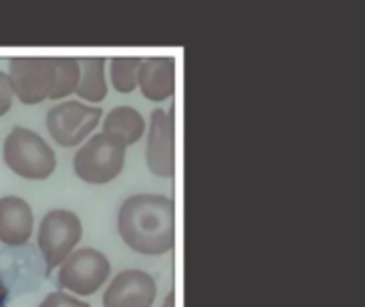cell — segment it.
Returning a JSON list of instances; mask_svg holds the SVG:
<instances>
[{
	"label": "cell",
	"instance_id": "cell-3",
	"mask_svg": "<svg viewBox=\"0 0 365 307\" xmlns=\"http://www.w3.org/2000/svg\"><path fill=\"white\" fill-rule=\"evenodd\" d=\"M124 160H126V145L120 139L101 132L90 137L77 150L73 158V167L77 177L83 179L86 184H107L122 173Z\"/></svg>",
	"mask_w": 365,
	"mask_h": 307
},
{
	"label": "cell",
	"instance_id": "cell-11",
	"mask_svg": "<svg viewBox=\"0 0 365 307\" xmlns=\"http://www.w3.org/2000/svg\"><path fill=\"white\" fill-rule=\"evenodd\" d=\"M139 90L148 100L160 103L173 96L175 90V60L145 58L139 66Z\"/></svg>",
	"mask_w": 365,
	"mask_h": 307
},
{
	"label": "cell",
	"instance_id": "cell-8",
	"mask_svg": "<svg viewBox=\"0 0 365 307\" xmlns=\"http://www.w3.org/2000/svg\"><path fill=\"white\" fill-rule=\"evenodd\" d=\"M148 169L158 177H173L175 173V124L173 113L154 109L150 115L148 143H145Z\"/></svg>",
	"mask_w": 365,
	"mask_h": 307
},
{
	"label": "cell",
	"instance_id": "cell-9",
	"mask_svg": "<svg viewBox=\"0 0 365 307\" xmlns=\"http://www.w3.org/2000/svg\"><path fill=\"white\" fill-rule=\"evenodd\" d=\"M156 299V282L141 269L118 274L103 295L105 307H152Z\"/></svg>",
	"mask_w": 365,
	"mask_h": 307
},
{
	"label": "cell",
	"instance_id": "cell-6",
	"mask_svg": "<svg viewBox=\"0 0 365 307\" xmlns=\"http://www.w3.org/2000/svg\"><path fill=\"white\" fill-rule=\"evenodd\" d=\"M111 274V265L107 256L94 248L73 250L66 261L60 265L58 286L71 291L75 295H94L107 282Z\"/></svg>",
	"mask_w": 365,
	"mask_h": 307
},
{
	"label": "cell",
	"instance_id": "cell-14",
	"mask_svg": "<svg viewBox=\"0 0 365 307\" xmlns=\"http://www.w3.org/2000/svg\"><path fill=\"white\" fill-rule=\"evenodd\" d=\"M56 62V85L51 92V100H60L77 92L79 77H81V66L77 58H53Z\"/></svg>",
	"mask_w": 365,
	"mask_h": 307
},
{
	"label": "cell",
	"instance_id": "cell-12",
	"mask_svg": "<svg viewBox=\"0 0 365 307\" xmlns=\"http://www.w3.org/2000/svg\"><path fill=\"white\" fill-rule=\"evenodd\" d=\"M103 132L120 139L126 147L128 145H135L143 132H145V120L143 115L130 107V105H120V107H113L105 120H103Z\"/></svg>",
	"mask_w": 365,
	"mask_h": 307
},
{
	"label": "cell",
	"instance_id": "cell-15",
	"mask_svg": "<svg viewBox=\"0 0 365 307\" xmlns=\"http://www.w3.org/2000/svg\"><path fill=\"white\" fill-rule=\"evenodd\" d=\"M141 58H113L111 60V83L118 92L128 94L139 88Z\"/></svg>",
	"mask_w": 365,
	"mask_h": 307
},
{
	"label": "cell",
	"instance_id": "cell-4",
	"mask_svg": "<svg viewBox=\"0 0 365 307\" xmlns=\"http://www.w3.org/2000/svg\"><path fill=\"white\" fill-rule=\"evenodd\" d=\"M103 111L96 105H86L81 100H66L58 103L49 109L45 124L49 137L62 147H75L83 143L86 137L98 126Z\"/></svg>",
	"mask_w": 365,
	"mask_h": 307
},
{
	"label": "cell",
	"instance_id": "cell-16",
	"mask_svg": "<svg viewBox=\"0 0 365 307\" xmlns=\"http://www.w3.org/2000/svg\"><path fill=\"white\" fill-rule=\"evenodd\" d=\"M38 307H90V306H88L86 301H79V299H75V297L66 295V293L56 291V293H49V295L45 297V301H43Z\"/></svg>",
	"mask_w": 365,
	"mask_h": 307
},
{
	"label": "cell",
	"instance_id": "cell-10",
	"mask_svg": "<svg viewBox=\"0 0 365 307\" xmlns=\"http://www.w3.org/2000/svg\"><path fill=\"white\" fill-rule=\"evenodd\" d=\"M34 214L21 197L0 199V241L6 246H24L32 237Z\"/></svg>",
	"mask_w": 365,
	"mask_h": 307
},
{
	"label": "cell",
	"instance_id": "cell-5",
	"mask_svg": "<svg viewBox=\"0 0 365 307\" xmlns=\"http://www.w3.org/2000/svg\"><path fill=\"white\" fill-rule=\"evenodd\" d=\"M81 239V222L68 209H51L38 227V248L45 259L47 274L60 267Z\"/></svg>",
	"mask_w": 365,
	"mask_h": 307
},
{
	"label": "cell",
	"instance_id": "cell-18",
	"mask_svg": "<svg viewBox=\"0 0 365 307\" xmlns=\"http://www.w3.org/2000/svg\"><path fill=\"white\" fill-rule=\"evenodd\" d=\"M6 297H9V291H6V286H4V282H2V278H0V306L6 301Z\"/></svg>",
	"mask_w": 365,
	"mask_h": 307
},
{
	"label": "cell",
	"instance_id": "cell-13",
	"mask_svg": "<svg viewBox=\"0 0 365 307\" xmlns=\"http://www.w3.org/2000/svg\"><path fill=\"white\" fill-rule=\"evenodd\" d=\"M105 58H83L79 60L81 77L77 85V96L83 103H101L107 96V79H105Z\"/></svg>",
	"mask_w": 365,
	"mask_h": 307
},
{
	"label": "cell",
	"instance_id": "cell-7",
	"mask_svg": "<svg viewBox=\"0 0 365 307\" xmlns=\"http://www.w3.org/2000/svg\"><path fill=\"white\" fill-rule=\"evenodd\" d=\"M9 79L13 94L24 105H38L53 92L56 62L53 58H13L9 62Z\"/></svg>",
	"mask_w": 365,
	"mask_h": 307
},
{
	"label": "cell",
	"instance_id": "cell-17",
	"mask_svg": "<svg viewBox=\"0 0 365 307\" xmlns=\"http://www.w3.org/2000/svg\"><path fill=\"white\" fill-rule=\"evenodd\" d=\"M13 85H11V79H9V73H2L0 71V118L11 109L13 105Z\"/></svg>",
	"mask_w": 365,
	"mask_h": 307
},
{
	"label": "cell",
	"instance_id": "cell-1",
	"mask_svg": "<svg viewBox=\"0 0 365 307\" xmlns=\"http://www.w3.org/2000/svg\"><path fill=\"white\" fill-rule=\"evenodd\" d=\"M124 244L145 256L167 254L175 244V205L163 194L128 197L118 214Z\"/></svg>",
	"mask_w": 365,
	"mask_h": 307
},
{
	"label": "cell",
	"instance_id": "cell-19",
	"mask_svg": "<svg viewBox=\"0 0 365 307\" xmlns=\"http://www.w3.org/2000/svg\"><path fill=\"white\" fill-rule=\"evenodd\" d=\"M173 303H175V295H173V293H169V295H167V299H165V306L163 307H175Z\"/></svg>",
	"mask_w": 365,
	"mask_h": 307
},
{
	"label": "cell",
	"instance_id": "cell-2",
	"mask_svg": "<svg viewBox=\"0 0 365 307\" xmlns=\"http://www.w3.org/2000/svg\"><path fill=\"white\" fill-rule=\"evenodd\" d=\"M2 156L6 167L26 179H47L56 171V152L41 135L24 126L9 132Z\"/></svg>",
	"mask_w": 365,
	"mask_h": 307
}]
</instances>
